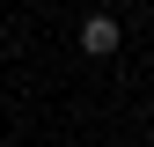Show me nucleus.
I'll return each instance as SVG.
<instances>
[{
	"label": "nucleus",
	"instance_id": "f257e3e1",
	"mask_svg": "<svg viewBox=\"0 0 154 147\" xmlns=\"http://www.w3.org/2000/svg\"><path fill=\"white\" fill-rule=\"evenodd\" d=\"M118 44H125V22H118V15H88V22H81V52H88V59H110Z\"/></svg>",
	"mask_w": 154,
	"mask_h": 147
}]
</instances>
